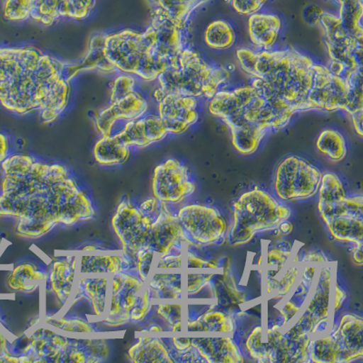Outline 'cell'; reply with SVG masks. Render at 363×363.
<instances>
[{"label": "cell", "mask_w": 363, "mask_h": 363, "mask_svg": "<svg viewBox=\"0 0 363 363\" xmlns=\"http://www.w3.org/2000/svg\"><path fill=\"white\" fill-rule=\"evenodd\" d=\"M68 63L37 48L0 45V106L15 115L38 113L52 124L70 102Z\"/></svg>", "instance_id": "1"}, {"label": "cell", "mask_w": 363, "mask_h": 363, "mask_svg": "<svg viewBox=\"0 0 363 363\" xmlns=\"http://www.w3.org/2000/svg\"><path fill=\"white\" fill-rule=\"evenodd\" d=\"M236 57L252 86L269 101L289 106L295 112L312 111L308 96L312 89V58L293 48L255 52L240 48Z\"/></svg>", "instance_id": "2"}, {"label": "cell", "mask_w": 363, "mask_h": 363, "mask_svg": "<svg viewBox=\"0 0 363 363\" xmlns=\"http://www.w3.org/2000/svg\"><path fill=\"white\" fill-rule=\"evenodd\" d=\"M208 108L228 126L233 147L242 155L255 154L268 133L286 128L296 113L289 106L269 101L252 86L218 91Z\"/></svg>", "instance_id": "3"}, {"label": "cell", "mask_w": 363, "mask_h": 363, "mask_svg": "<svg viewBox=\"0 0 363 363\" xmlns=\"http://www.w3.org/2000/svg\"><path fill=\"white\" fill-rule=\"evenodd\" d=\"M230 77L223 67L212 66L196 53L184 47L177 60L157 80L161 92L211 99Z\"/></svg>", "instance_id": "4"}, {"label": "cell", "mask_w": 363, "mask_h": 363, "mask_svg": "<svg viewBox=\"0 0 363 363\" xmlns=\"http://www.w3.org/2000/svg\"><path fill=\"white\" fill-rule=\"evenodd\" d=\"M308 101L313 110L349 113L363 111L362 79L349 81L328 67L314 64L313 83Z\"/></svg>", "instance_id": "5"}, {"label": "cell", "mask_w": 363, "mask_h": 363, "mask_svg": "<svg viewBox=\"0 0 363 363\" xmlns=\"http://www.w3.org/2000/svg\"><path fill=\"white\" fill-rule=\"evenodd\" d=\"M291 213L289 204L259 186L240 194L232 203V218L255 235L277 228L281 222L290 220Z\"/></svg>", "instance_id": "6"}, {"label": "cell", "mask_w": 363, "mask_h": 363, "mask_svg": "<svg viewBox=\"0 0 363 363\" xmlns=\"http://www.w3.org/2000/svg\"><path fill=\"white\" fill-rule=\"evenodd\" d=\"M320 25L330 57L329 69L349 81L362 79V40L350 33L340 18L330 13L323 12Z\"/></svg>", "instance_id": "7"}, {"label": "cell", "mask_w": 363, "mask_h": 363, "mask_svg": "<svg viewBox=\"0 0 363 363\" xmlns=\"http://www.w3.org/2000/svg\"><path fill=\"white\" fill-rule=\"evenodd\" d=\"M177 216L187 238L199 251L226 241L230 223L216 206L187 201L177 206Z\"/></svg>", "instance_id": "8"}, {"label": "cell", "mask_w": 363, "mask_h": 363, "mask_svg": "<svg viewBox=\"0 0 363 363\" xmlns=\"http://www.w3.org/2000/svg\"><path fill=\"white\" fill-rule=\"evenodd\" d=\"M323 172L306 159L288 155L275 168L272 194L290 203L317 196Z\"/></svg>", "instance_id": "9"}, {"label": "cell", "mask_w": 363, "mask_h": 363, "mask_svg": "<svg viewBox=\"0 0 363 363\" xmlns=\"http://www.w3.org/2000/svg\"><path fill=\"white\" fill-rule=\"evenodd\" d=\"M335 280V262L329 261L318 267L313 289L294 320L311 335H320L329 329L333 320L332 297Z\"/></svg>", "instance_id": "10"}, {"label": "cell", "mask_w": 363, "mask_h": 363, "mask_svg": "<svg viewBox=\"0 0 363 363\" xmlns=\"http://www.w3.org/2000/svg\"><path fill=\"white\" fill-rule=\"evenodd\" d=\"M77 274H79L77 255L51 259L47 280L40 290L43 291L44 315H57L67 310L79 277Z\"/></svg>", "instance_id": "11"}, {"label": "cell", "mask_w": 363, "mask_h": 363, "mask_svg": "<svg viewBox=\"0 0 363 363\" xmlns=\"http://www.w3.org/2000/svg\"><path fill=\"white\" fill-rule=\"evenodd\" d=\"M196 190V182L189 168L178 159H165L155 168L152 193L161 202L180 206L187 202Z\"/></svg>", "instance_id": "12"}, {"label": "cell", "mask_w": 363, "mask_h": 363, "mask_svg": "<svg viewBox=\"0 0 363 363\" xmlns=\"http://www.w3.org/2000/svg\"><path fill=\"white\" fill-rule=\"evenodd\" d=\"M104 53L116 72L138 79L145 58L144 34L133 29L106 33Z\"/></svg>", "instance_id": "13"}, {"label": "cell", "mask_w": 363, "mask_h": 363, "mask_svg": "<svg viewBox=\"0 0 363 363\" xmlns=\"http://www.w3.org/2000/svg\"><path fill=\"white\" fill-rule=\"evenodd\" d=\"M145 285L138 275L129 272L110 277L108 306L100 323L111 329L130 323V312Z\"/></svg>", "instance_id": "14"}, {"label": "cell", "mask_w": 363, "mask_h": 363, "mask_svg": "<svg viewBox=\"0 0 363 363\" xmlns=\"http://www.w3.org/2000/svg\"><path fill=\"white\" fill-rule=\"evenodd\" d=\"M153 221L143 215L138 203L124 199L119 203L111 219L113 233L119 241L121 251L135 255L145 249Z\"/></svg>", "instance_id": "15"}, {"label": "cell", "mask_w": 363, "mask_h": 363, "mask_svg": "<svg viewBox=\"0 0 363 363\" xmlns=\"http://www.w3.org/2000/svg\"><path fill=\"white\" fill-rule=\"evenodd\" d=\"M158 116L163 121L169 135H182L196 125L199 119V102L192 96L163 93L155 90Z\"/></svg>", "instance_id": "16"}, {"label": "cell", "mask_w": 363, "mask_h": 363, "mask_svg": "<svg viewBox=\"0 0 363 363\" xmlns=\"http://www.w3.org/2000/svg\"><path fill=\"white\" fill-rule=\"evenodd\" d=\"M177 206L168 204L167 209L152 225L145 249L157 255L184 252V248H196L187 238L177 216Z\"/></svg>", "instance_id": "17"}, {"label": "cell", "mask_w": 363, "mask_h": 363, "mask_svg": "<svg viewBox=\"0 0 363 363\" xmlns=\"http://www.w3.org/2000/svg\"><path fill=\"white\" fill-rule=\"evenodd\" d=\"M148 109L147 99L138 89L110 99L109 105L95 116L96 130L101 136L112 135L118 123L140 118L147 115Z\"/></svg>", "instance_id": "18"}, {"label": "cell", "mask_w": 363, "mask_h": 363, "mask_svg": "<svg viewBox=\"0 0 363 363\" xmlns=\"http://www.w3.org/2000/svg\"><path fill=\"white\" fill-rule=\"evenodd\" d=\"M96 0H33L31 19L51 27L61 18L84 21L95 9Z\"/></svg>", "instance_id": "19"}, {"label": "cell", "mask_w": 363, "mask_h": 363, "mask_svg": "<svg viewBox=\"0 0 363 363\" xmlns=\"http://www.w3.org/2000/svg\"><path fill=\"white\" fill-rule=\"evenodd\" d=\"M129 148L142 149L163 141L168 134L158 115H145L125 122L121 129L113 132Z\"/></svg>", "instance_id": "20"}, {"label": "cell", "mask_w": 363, "mask_h": 363, "mask_svg": "<svg viewBox=\"0 0 363 363\" xmlns=\"http://www.w3.org/2000/svg\"><path fill=\"white\" fill-rule=\"evenodd\" d=\"M109 281L110 277L106 275L105 277H93L79 274L72 297L65 312L72 309L79 301H85L89 306V315L93 319L101 320L108 306Z\"/></svg>", "instance_id": "21"}, {"label": "cell", "mask_w": 363, "mask_h": 363, "mask_svg": "<svg viewBox=\"0 0 363 363\" xmlns=\"http://www.w3.org/2000/svg\"><path fill=\"white\" fill-rule=\"evenodd\" d=\"M192 345L203 362L244 363V350L235 336L197 337L192 338Z\"/></svg>", "instance_id": "22"}, {"label": "cell", "mask_w": 363, "mask_h": 363, "mask_svg": "<svg viewBox=\"0 0 363 363\" xmlns=\"http://www.w3.org/2000/svg\"><path fill=\"white\" fill-rule=\"evenodd\" d=\"M313 335L296 323L285 327L284 335L279 340L271 363H306L310 362V348Z\"/></svg>", "instance_id": "23"}, {"label": "cell", "mask_w": 363, "mask_h": 363, "mask_svg": "<svg viewBox=\"0 0 363 363\" xmlns=\"http://www.w3.org/2000/svg\"><path fill=\"white\" fill-rule=\"evenodd\" d=\"M129 272L136 275L135 255L119 251L116 254H99L79 256V274L112 275Z\"/></svg>", "instance_id": "24"}, {"label": "cell", "mask_w": 363, "mask_h": 363, "mask_svg": "<svg viewBox=\"0 0 363 363\" xmlns=\"http://www.w3.org/2000/svg\"><path fill=\"white\" fill-rule=\"evenodd\" d=\"M211 287L213 301L227 312L235 314L247 303V294L239 287L232 269H220L213 277Z\"/></svg>", "instance_id": "25"}, {"label": "cell", "mask_w": 363, "mask_h": 363, "mask_svg": "<svg viewBox=\"0 0 363 363\" xmlns=\"http://www.w3.org/2000/svg\"><path fill=\"white\" fill-rule=\"evenodd\" d=\"M333 319L337 322L338 335L345 349L347 363L362 359L363 357L362 316L356 313L342 311Z\"/></svg>", "instance_id": "26"}, {"label": "cell", "mask_w": 363, "mask_h": 363, "mask_svg": "<svg viewBox=\"0 0 363 363\" xmlns=\"http://www.w3.org/2000/svg\"><path fill=\"white\" fill-rule=\"evenodd\" d=\"M151 6V17L169 21L184 30L193 13L211 0H147Z\"/></svg>", "instance_id": "27"}, {"label": "cell", "mask_w": 363, "mask_h": 363, "mask_svg": "<svg viewBox=\"0 0 363 363\" xmlns=\"http://www.w3.org/2000/svg\"><path fill=\"white\" fill-rule=\"evenodd\" d=\"M310 362L313 363H347L345 349L340 342L337 322L332 320L329 329L313 335L310 348Z\"/></svg>", "instance_id": "28"}, {"label": "cell", "mask_w": 363, "mask_h": 363, "mask_svg": "<svg viewBox=\"0 0 363 363\" xmlns=\"http://www.w3.org/2000/svg\"><path fill=\"white\" fill-rule=\"evenodd\" d=\"M154 301H186L184 291V270H153L147 281Z\"/></svg>", "instance_id": "29"}, {"label": "cell", "mask_w": 363, "mask_h": 363, "mask_svg": "<svg viewBox=\"0 0 363 363\" xmlns=\"http://www.w3.org/2000/svg\"><path fill=\"white\" fill-rule=\"evenodd\" d=\"M281 18L269 13L249 16L248 33L252 43L264 50H271L277 44L281 29Z\"/></svg>", "instance_id": "30"}, {"label": "cell", "mask_w": 363, "mask_h": 363, "mask_svg": "<svg viewBox=\"0 0 363 363\" xmlns=\"http://www.w3.org/2000/svg\"><path fill=\"white\" fill-rule=\"evenodd\" d=\"M48 267L35 262H23L16 265L9 275L8 286L17 293L30 294L41 290L47 280Z\"/></svg>", "instance_id": "31"}, {"label": "cell", "mask_w": 363, "mask_h": 363, "mask_svg": "<svg viewBox=\"0 0 363 363\" xmlns=\"http://www.w3.org/2000/svg\"><path fill=\"white\" fill-rule=\"evenodd\" d=\"M106 33H96L92 35L89 41L86 56L79 62L68 63L67 74L72 80L81 72L97 71L103 74H118L110 64L104 53V42Z\"/></svg>", "instance_id": "32"}, {"label": "cell", "mask_w": 363, "mask_h": 363, "mask_svg": "<svg viewBox=\"0 0 363 363\" xmlns=\"http://www.w3.org/2000/svg\"><path fill=\"white\" fill-rule=\"evenodd\" d=\"M133 363H174L164 338L139 336L128 352Z\"/></svg>", "instance_id": "33"}, {"label": "cell", "mask_w": 363, "mask_h": 363, "mask_svg": "<svg viewBox=\"0 0 363 363\" xmlns=\"http://www.w3.org/2000/svg\"><path fill=\"white\" fill-rule=\"evenodd\" d=\"M318 211L324 223L329 221L333 211L345 200L347 192L342 179L333 172L323 173L318 190Z\"/></svg>", "instance_id": "34"}, {"label": "cell", "mask_w": 363, "mask_h": 363, "mask_svg": "<svg viewBox=\"0 0 363 363\" xmlns=\"http://www.w3.org/2000/svg\"><path fill=\"white\" fill-rule=\"evenodd\" d=\"M131 149L113 133L101 136L93 148L94 159L102 167H116L126 163L130 157Z\"/></svg>", "instance_id": "35"}, {"label": "cell", "mask_w": 363, "mask_h": 363, "mask_svg": "<svg viewBox=\"0 0 363 363\" xmlns=\"http://www.w3.org/2000/svg\"><path fill=\"white\" fill-rule=\"evenodd\" d=\"M330 235L347 244H363V219L349 216H337L324 223Z\"/></svg>", "instance_id": "36"}, {"label": "cell", "mask_w": 363, "mask_h": 363, "mask_svg": "<svg viewBox=\"0 0 363 363\" xmlns=\"http://www.w3.org/2000/svg\"><path fill=\"white\" fill-rule=\"evenodd\" d=\"M295 252V245L286 240L272 242L265 249L264 256V278L278 277Z\"/></svg>", "instance_id": "37"}, {"label": "cell", "mask_w": 363, "mask_h": 363, "mask_svg": "<svg viewBox=\"0 0 363 363\" xmlns=\"http://www.w3.org/2000/svg\"><path fill=\"white\" fill-rule=\"evenodd\" d=\"M197 319L203 324L206 333H225L235 336L238 330V319L235 314L217 306L215 301Z\"/></svg>", "instance_id": "38"}, {"label": "cell", "mask_w": 363, "mask_h": 363, "mask_svg": "<svg viewBox=\"0 0 363 363\" xmlns=\"http://www.w3.org/2000/svg\"><path fill=\"white\" fill-rule=\"evenodd\" d=\"M217 272L184 270V300L213 301L211 283Z\"/></svg>", "instance_id": "39"}, {"label": "cell", "mask_w": 363, "mask_h": 363, "mask_svg": "<svg viewBox=\"0 0 363 363\" xmlns=\"http://www.w3.org/2000/svg\"><path fill=\"white\" fill-rule=\"evenodd\" d=\"M42 322L45 325L54 327L57 332L70 333H84V335H96L101 330L96 328L94 323L80 317L77 314L62 313L57 315H44Z\"/></svg>", "instance_id": "40"}, {"label": "cell", "mask_w": 363, "mask_h": 363, "mask_svg": "<svg viewBox=\"0 0 363 363\" xmlns=\"http://www.w3.org/2000/svg\"><path fill=\"white\" fill-rule=\"evenodd\" d=\"M316 148L320 155L333 163L345 160L348 154L345 136L335 129H325L320 133L317 138Z\"/></svg>", "instance_id": "41"}, {"label": "cell", "mask_w": 363, "mask_h": 363, "mask_svg": "<svg viewBox=\"0 0 363 363\" xmlns=\"http://www.w3.org/2000/svg\"><path fill=\"white\" fill-rule=\"evenodd\" d=\"M301 267H303V264L301 262V255L295 251L289 264L279 274L277 290L272 295L270 299L277 301V303H279L293 291L299 281Z\"/></svg>", "instance_id": "42"}, {"label": "cell", "mask_w": 363, "mask_h": 363, "mask_svg": "<svg viewBox=\"0 0 363 363\" xmlns=\"http://www.w3.org/2000/svg\"><path fill=\"white\" fill-rule=\"evenodd\" d=\"M235 40V32L231 24L221 19L210 23L204 31V41L213 50H228Z\"/></svg>", "instance_id": "43"}, {"label": "cell", "mask_w": 363, "mask_h": 363, "mask_svg": "<svg viewBox=\"0 0 363 363\" xmlns=\"http://www.w3.org/2000/svg\"><path fill=\"white\" fill-rule=\"evenodd\" d=\"M245 356L260 363H269V348L264 323L256 324L249 330L244 340Z\"/></svg>", "instance_id": "44"}, {"label": "cell", "mask_w": 363, "mask_h": 363, "mask_svg": "<svg viewBox=\"0 0 363 363\" xmlns=\"http://www.w3.org/2000/svg\"><path fill=\"white\" fill-rule=\"evenodd\" d=\"M362 0H345L340 4V22L358 40H363Z\"/></svg>", "instance_id": "45"}, {"label": "cell", "mask_w": 363, "mask_h": 363, "mask_svg": "<svg viewBox=\"0 0 363 363\" xmlns=\"http://www.w3.org/2000/svg\"><path fill=\"white\" fill-rule=\"evenodd\" d=\"M184 303L186 301H154L152 316L163 323L168 328L174 323L184 322Z\"/></svg>", "instance_id": "46"}, {"label": "cell", "mask_w": 363, "mask_h": 363, "mask_svg": "<svg viewBox=\"0 0 363 363\" xmlns=\"http://www.w3.org/2000/svg\"><path fill=\"white\" fill-rule=\"evenodd\" d=\"M220 269L221 258H207L199 254V250L184 249V270L217 272Z\"/></svg>", "instance_id": "47"}, {"label": "cell", "mask_w": 363, "mask_h": 363, "mask_svg": "<svg viewBox=\"0 0 363 363\" xmlns=\"http://www.w3.org/2000/svg\"><path fill=\"white\" fill-rule=\"evenodd\" d=\"M1 2L6 21L21 23L31 18L33 0H1Z\"/></svg>", "instance_id": "48"}, {"label": "cell", "mask_w": 363, "mask_h": 363, "mask_svg": "<svg viewBox=\"0 0 363 363\" xmlns=\"http://www.w3.org/2000/svg\"><path fill=\"white\" fill-rule=\"evenodd\" d=\"M153 306V298L151 296L150 291L148 290L147 285H145L140 295H139L135 306L130 312V323L139 325V324L147 323V320H150Z\"/></svg>", "instance_id": "49"}, {"label": "cell", "mask_w": 363, "mask_h": 363, "mask_svg": "<svg viewBox=\"0 0 363 363\" xmlns=\"http://www.w3.org/2000/svg\"><path fill=\"white\" fill-rule=\"evenodd\" d=\"M155 257L157 254L152 250L142 249L135 252L136 275L145 284L153 271Z\"/></svg>", "instance_id": "50"}, {"label": "cell", "mask_w": 363, "mask_h": 363, "mask_svg": "<svg viewBox=\"0 0 363 363\" xmlns=\"http://www.w3.org/2000/svg\"><path fill=\"white\" fill-rule=\"evenodd\" d=\"M153 270H184V252L157 255Z\"/></svg>", "instance_id": "51"}, {"label": "cell", "mask_w": 363, "mask_h": 363, "mask_svg": "<svg viewBox=\"0 0 363 363\" xmlns=\"http://www.w3.org/2000/svg\"><path fill=\"white\" fill-rule=\"evenodd\" d=\"M347 301H348V293L343 284H340L336 278L332 297L333 319L342 312Z\"/></svg>", "instance_id": "52"}, {"label": "cell", "mask_w": 363, "mask_h": 363, "mask_svg": "<svg viewBox=\"0 0 363 363\" xmlns=\"http://www.w3.org/2000/svg\"><path fill=\"white\" fill-rule=\"evenodd\" d=\"M233 8L239 14L251 16L261 11L268 0H231Z\"/></svg>", "instance_id": "53"}, {"label": "cell", "mask_w": 363, "mask_h": 363, "mask_svg": "<svg viewBox=\"0 0 363 363\" xmlns=\"http://www.w3.org/2000/svg\"><path fill=\"white\" fill-rule=\"evenodd\" d=\"M342 204L346 216L363 219L362 194H352V196L347 194Z\"/></svg>", "instance_id": "54"}, {"label": "cell", "mask_w": 363, "mask_h": 363, "mask_svg": "<svg viewBox=\"0 0 363 363\" xmlns=\"http://www.w3.org/2000/svg\"><path fill=\"white\" fill-rule=\"evenodd\" d=\"M301 262L303 264H312L320 267V264L329 262V259L320 250H312V251H308L301 255Z\"/></svg>", "instance_id": "55"}, {"label": "cell", "mask_w": 363, "mask_h": 363, "mask_svg": "<svg viewBox=\"0 0 363 363\" xmlns=\"http://www.w3.org/2000/svg\"><path fill=\"white\" fill-rule=\"evenodd\" d=\"M322 9L315 5L308 6L304 11V21L309 23L310 25H320V18L323 14Z\"/></svg>", "instance_id": "56"}, {"label": "cell", "mask_w": 363, "mask_h": 363, "mask_svg": "<svg viewBox=\"0 0 363 363\" xmlns=\"http://www.w3.org/2000/svg\"><path fill=\"white\" fill-rule=\"evenodd\" d=\"M11 154V143L8 135L0 133V164Z\"/></svg>", "instance_id": "57"}, {"label": "cell", "mask_w": 363, "mask_h": 363, "mask_svg": "<svg viewBox=\"0 0 363 363\" xmlns=\"http://www.w3.org/2000/svg\"><path fill=\"white\" fill-rule=\"evenodd\" d=\"M362 248L363 244H352L351 251H350V255H351V258L353 264H354L356 267H362L363 265Z\"/></svg>", "instance_id": "58"}, {"label": "cell", "mask_w": 363, "mask_h": 363, "mask_svg": "<svg viewBox=\"0 0 363 363\" xmlns=\"http://www.w3.org/2000/svg\"><path fill=\"white\" fill-rule=\"evenodd\" d=\"M167 332V328L163 323L160 322H153V320H147V324H145L143 326V329L141 330V333H164Z\"/></svg>", "instance_id": "59"}, {"label": "cell", "mask_w": 363, "mask_h": 363, "mask_svg": "<svg viewBox=\"0 0 363 363\" xmlns=\"http://www.w3.org/2000/svg\"><path fill=\"white\" fill-rule=\"evenodd\" d=\"M362 116L363 111L353 113L351 116L353 128H354L356 134L359 136H362Z\"/></svg>", "instance_id": "60"}, {"label": "cell", "mask_w": 363, "mask_h": 363, "mask_svg": "<svg viewBox=\"0 0 363 363\" xmlns=\"http://www.w3.org/2000/svg\"><path fill=\"white\" fill-rule=\"evenodd\" d=\"M277 229L281 233V236H286L291 235V232L294 231V225L289 220L284 221L278 225Z\"/></svg>", "instance_id": "61"}, {"label": "cell", "mask_w": 363, "mask_h": 363, "mask_svg": "<svg viewBox=\"0 0 363 363\" xmlns=\"http://www.w3.org/2000/svg\"><path fill=\"white\" fill-rule=\"evenodd\" d=\"M100 250L99 245L87 244L83 246H81L77 251L79 252H96Z\"/></svg>", "instance_id": "62"}, {"label": "cell", "mask_w": 363, "mask_h": 363, "mask_svg": "<svg viewBox=\"0 0 363 363\" xmlns=\"http://www.w3.org/2000/svg\"><path fill=\"white\" fill-rule=\"evenodd\" d=\"M184 322H178L174 323L173 325H171L169 328H168L167 332L170 333H182L184 332Z\"/></svg>", "instance_id": "63"}, {"label": "cell", "mask_w": 363, "mask_h": 363, "mask_svg": "<svg viewBox=\"0 0 363 363\" xmlns=\"http://www.w3.org/2000/svg\"><path fill=\"white\" fill-rule=\"evenodd\" d=\"M1 244H2V240H1V238H0V246H1Z\"/></svg>", "instance_id": "64"}]
</instances>
